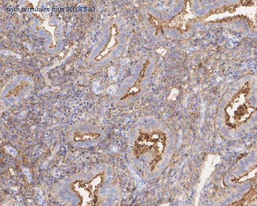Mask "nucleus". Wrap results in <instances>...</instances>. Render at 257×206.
Returning <instances> with one entry per match:
<instances>
[{
	"mask_svg": "<svg viewBox=\"0 0 257 206\" xmlns=\"http://www.w3.org/2000/svg\"><path fill=\"white\" fill-rule=\"evenodd\" d=\"M167 142L165 134L161 131H155L151 134H140L135 142L134 155L137 159L145 154L151 155V171L162 160Z\"/></svg>",
	"mask_w": 257,
	"mask_h": 206,
	"instance_id": "f257e3e1",
	"label": "nucleus"
},
{
	"mask_svg": "<svg viewBox=\"0 0 257 206\" xmlns=\"http://www.w3.org/2000/svg\"><path fill=\"white\" fill-rule=\"evenodd\" d=\"M103 176L99 174L90 180H77L73 183L74 191L80 196L83 205H93L96 203L97 193L103 182Z\"/></svg>",
	"mask_w": 257,
	"mask_h": 206,
	"instance_id": "f03ea898",
	"label": "nucleus"
},
{
	"mask_svg": "<svg viewBox=\"0 0 257 206\" xmlns=\"http://www.w3.org/2000/svg\"><path fill=\"white\" fill-rule=\"evenodd\" d=\"M113 30H111V38L108 44L106 45V46L103 51L99 54L96 59V60L99 61L104 58L105 56L109 54L111 51V49L117 44V29L116 26H114L112 28Z\"/></svg>",
	"mask_w": 257,
	"mask_h": 206,
	"instance_id": "7ed1b4c3",
	"label": "nucleus"
}]
</instances>
